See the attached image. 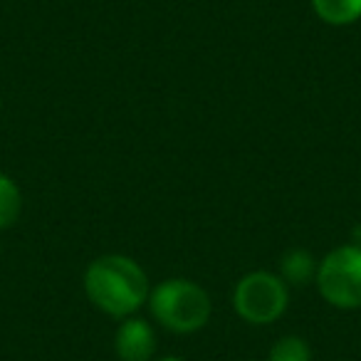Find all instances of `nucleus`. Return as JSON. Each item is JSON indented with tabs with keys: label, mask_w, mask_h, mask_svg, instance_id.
<instances>
[{
	"label": "nucleus",
	"mask_w": 361,
	"mask_h": 361,
	"mask_svg": "<svg viewBox=\"0 0 361 361\" xmlns=\"http://www.w3.org/2000/svg\"><path fill=\"white\" fill-rule=\"evenodd\" d=\"M85 292L109 317H131L149 300V280L126 255H102L87 267Z\"/></svg>",
	"instance_id": "1"
},
{
	"label": "nucleus",
	"mask_w": 361,
	"mask_h": 361,
	"mask_svg": "<svg viewBox=\"0 0 361 361\" xmlns=\"http://www.w3.org/2000/svg\"><path fill=\"white\" fill-rule=\"evenodd\" d=\"M151 314L176 334H191L211 319V297L201 285L171 277L149 295Z\"/></svg>",
	"instance_id": "2"
},
{
	"label": "nucleus",
	"mask_w": 361,
	"mask_h": 361,
	"mask_svg": "<svg viewBox=\"0 0 361 361\" xmlns=\"http://www.w3.org/2000/svg\"><path fill=\"white\" fill-rule=\"evenodd\" d=\"M319 295L339 310L361 307V245H341L317 267Z\"/></svg>",
	"instance_id": "3"
},
{
	"label": "nucleus",
	"mask_w": 361,
	"mask_h": 361,
	"mask_svg": "<svg viewBox=\"0 0 361 361\" xmlns=\"http://www.w3.org/2000/svg\"><path fill=\"white\" fill-rule=\"evenodd\" d=\"M287 282L272 272H250L235 285L233 307L250 324H272L287 310Z\"/></svg>",
	"instance_id": "4"
},
{
	"label": "nucleus",
	"mask_w": 361,
	"mask_h": 361,
	"mask_svg": "<svg viewBox=\"0 0 361 361\" xmlns=\"http://www.w3.org/2000/svg\"><path fill=\"white\" fill-rule=\"evenodd\" d=\"M114 351L121 361H149L156 351V334L149 322L139 317L121 322L114 336Z\"/></svg>",
	"instance_id": "5"
},
{
	"label": "nucleus",
	"mask_w": 361,
	"mask_h": 361,
	"mask_svg": "<svg viewBox=\"0 0 361 361\" xmlns=\"http://www.w3.org/2000/svg\"><path fill=\"white\" fill-rule=\"evenodd\" d=\"M312 11L326 25H351L361 18V0H312Z\"/></svg>",
	"instance_id": "6"
},
{
	"label": "nucleus",
	"mask_w": 361,
	"mask_h": 361,
	"mask_svg": "<svg viewBox=\"0 0 361 361\" xmlns=\"http://www.w3.org/2000/svg\"><path fill=\"white\" fill-rule=\"evenodd\" d=\"M282 280L292 282V285H307L312 277H317V262L307 250H290L280 260Z\"/></svg>",
	"instance_id": "7"
},
{
	"label": "nucleus",
	"mask_w": 361,
	"mask_h": 361,
	"mask_svg": "<svg viewBox=\"0 0 361 361\" xmlns=\"http://www.w3.org/2000/svg\"><path fill=\"white\" fill-rule=\"evenodd\" d=\"M20 211H23L20 188L16 186V180L11 176L0 173V231L11 228L20 218Z\"/></svg>",
	"instance_id": "8"
},
{
	"label": "nucleus",
	"mask_w": 361,
	"mask_h": 361,
	"mask_svg": "<svg viewBox=\"0 0 361 361\" xmlns=\"http://www.w3.org/2000/svg\"><path fill=\"white\" fill-rule=\"evenodd\" d=\"M270 361H312L310 344L300 336H285L270 349Z\"/></svg>",
	"instance_id": "9"
},
{
	"label": "nucleus",
	"mask_w": 361,
	"mask_h": 361,
	"mask_svg": "<svg viewBox=\"0 0 361 361\" xmlns=\"http://www.w3.org/2000/svg\"><path fill=\"white\" fill-rule=\"evenodd\" d=\"M159 361H183V359H178V356H164V359H159Z\"/></svg>",
	"instance_id": "10"
}]
</instances>
